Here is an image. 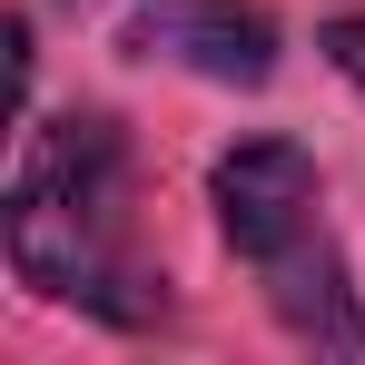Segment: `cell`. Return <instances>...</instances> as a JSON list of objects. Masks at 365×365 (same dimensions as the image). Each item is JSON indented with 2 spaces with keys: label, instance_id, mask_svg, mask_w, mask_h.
Wrapping results in <instances>:
<instances>
[{
  "label": "cell",
  "instance_id": "3",
  "mask_svg": "<svg viewBox=\"0 0 365 365\" xmlns=\"http://www.w3.org/2000/svg\"><path fill=\"white\" fill-rule=\"evenodd\" d=\"M138 60H178L217 89H267L277 79V10L267 0H158L128 20Z\"/></svg>",
  "mask_w": 365,
  "mask_h": 365
},
{
  "label": "cell",
  "instance_id": "1",
  "mask_svg": "<svg viewBox=\"0 0 365 365\" xmlns=\"http://www.w3.org/2000/svg\"><path fill=\"white\" fill-rule=\"evenodd\" d=\"M10 277L50 306H79L99 326H158L168 277L138 257V168L109 109H60L20 138V168L0 197Z\"/></svg>",
  "mask_w": 365,
  "mask_h": 365
},
{
  "label": "cell",
  "instance_id": "4",
  "mask_svg": "<svg viewBox=\"0 0 365 365\" xmlns=\"http://www.w3.org/2000/svg\"><path fill=\"white\" fill-rule=\"evenodd\" d=\"M316 50H326V60H336V69L365 89V10H336V20L316 30Z\"/></svg>",
  "mask_w": 365,
  "mask_h": 365
},
{
  "label": "cell",
  "instance_id": "2",
  "mask_svg": "<svg viewBox=\"0 0 365 365\" xmlns=\"http://www.w3.org/2000/svg\"><path fill=\"white\" fill-rule=\"evenodd\" d=\"M207 197H217V237L267 287L277 326L297 346H316V356H365L356 267H346V247L326 227V187H316V158L297 138H237L207 168Z\"/></svg>",
  "mask_w": 365,
  "mask_h": 365
}]
</instances>
